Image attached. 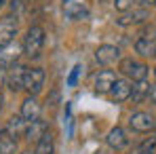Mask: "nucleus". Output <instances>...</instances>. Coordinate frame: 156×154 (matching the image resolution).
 Instances as JSON below:
<instances>
[{
	"mask_svg": "<svg viewBox=\"0 0 156 154\" xmlns=\"http://www.w3.org/2000/svg\"><path fill=\"white\" fill-rule=\"evenodd\" d=\"M42 47H44V30L40 26H32L26 32V38H23V53L27 57L36 59L42 51Z\"/></svg>",
	"mask_w": 156,
	"mask_h": 154,
	"instance_id": "1",
	"label": "nucleus"
},
{
	"mask_svg": "<svg viewBox=\"0 0 156 154\" xmlns=\"http://www.w3.org/2000/svg\"><path fill=\"white\" fill-rule=\"evenodd\" d=\"M120 72L125 76H129L133 82H139V80H146L148 78V66L146 63H139L135 59H122L120 61Z\"/></svg>",
	"mask_w": 156,
	"mask_h": 154,
	"instance_id": "2",
	"label": "nucleus"
},
{
	"mask_svg": "<svg viewBox=\"0 0 156 154\" xmlns=\"http://www.w3.org/2000/svg\"><path fill=\"white\" fill-rule=\"evenodd\" d=\"M42 84H44V70L42 68H27L23 89L30 95H38L40 89H42Z\"/></svg>",
	"mask_w": 156,
	"mask_h": 154,
	"instance_id": "3",
	"label": "nucleus"
},
{
	"mask_svg": "<svg viewBox=\"0 0 156 154\" xmlns=\"http://www.w3.org/2000/svg\"><path fill=\"white\" fill-rule=\"evenodd\" d=\"M26 72L27 68L26 66H21V63H15L13 68H9V74H6V87L11 89V91H21L23 89V84H26Z\"/></svg>",
	"mask_w": 156,
	"mask_h": 154,
	"instance_id": "4",
	"label": "nucleus"
},
{
	"mask_svg": "<svg viewBox=\"0 0 156 154\" xmlns=\"http://www.w3.org/2000/svg\"><path fill=\"white\" fill-rule=\"evenodd\" d=\"M129 125L133 131H139V133H148V131H152L156 127L154 116L150 112H135V114H131Z\"/></svg>",
	"mask_w": 156,
	"mask_h": 154,
	"instance_id": "5",
	"label": "nucleus"
},
{
	"mask_svg": "<svg viewBox=\"0 0 156 154\" xmlns=\"http://www.w3.org/2000/svg\"><path fill=\"white\" fill-rule=\"evenodd\" d=\"M15 36H17V21H15V17L13 15L2 17L0 19V47L11 45L15 40Z\"/></svg>",
	"mask_w": 156,
	"mask_h": 154,
	"instance_id": "6",
	"label": "nucleus"
},
{
	"mask_svg": "<svg viewBox=\"0 0 156 154\" xmlns=\"http://www.w3.org/2000/svg\"><path fill=\"white\" fill-rule=\"evenodd\" d=\"M19 55H21V49H19V45H15V42L6 45V47H0V68H2V70L13 68V66L17 63Z\"/></svg>",
	"mask_w": 156,
	"mask_h": 154,
	"instance_id": "7",
	"label": "nucleus"
},
{
	"mask_svg": "<svg viewBox=\"0 0 156 154\" xmlns=\"http://www.w3.org/2000/svg\"><path fill=\"white\" fill-rule=\"evenodd\" d=\"M95 59L101 63V66H110L114 61L120 59V49L114 47V45H101L97 51H95Z\"/></svg>",
	"mask_w": 156,
	"mask_h": 154,
	"instance_id": "8",
	"label": "nucleus"
},
{
	"mask_svg": "<svg viewBox=\"0 0 156 154\" xmlns=\"http://www.w3.org/2000/svg\"><path fill=\"white\" fill-rule=\"evenodd\" d=\"M148 17H150V15H148L146 9H133V11L122 13V15L116 19V23H118V26H137V23H144Z\"/></svg>",
	"mask_w": 156,
	"mask_h": 154,
	"instance_id": "9",
	"label": "nucleus"
},
{
	"mask_svg": "<svg viewBox=\"0 0 156 154\" xmlns=\"http://www.w3.org/2000/svg\"><path fill=\"white\" fill-rule=\"evenodd\" d=\"M26 129H27V120L21 114H15V116L9 118V123H6V127H4V133L11 135L13 139H17V137L26 135Z\"/></svg>",
	"mask_w": 156,
	"mask_h": 154,
	"instance_id": "10",
	"label": "nucleus"
},
{
	"mask_svg": "<svg viewBox=\"0 0 156 154\" xmlns=\"http://www.w3.org/2000/svg\"><path fill=\"white\" fill-rule=\"evenodd\" d=\"M40 103L36 99V95H27L26 102L21 103V116L26 118L27 123H32V120H36V118H40Z\"/></svg>",
	"mask_w": 156,
	"mask_h": 154,
	"instance_id": "11",
	"label": "nucleus"
},
{
	"mask_svg": "<svg viewBox=\"0 0 156 154\" xmlns=\"http://www.w3.org/2000/svg\"><path fill=\"white\" fill-rule=\"evenodd\" d=\"M131 91H133V87H131L127 80H122V78H116V82H114V87H112V102L120 103V102H127L131 99Z\"/></svg>",
	"mask_w": 156,
	"mask_h": 154,
	"instance_id": "12",
	"label": "nucleus"
},
{
	"mask_svg": "<svg viewBox=\"0 0 156 154\" xmlns=\"http://www.w3.org/2000/svg\"><path fill=\"white\" fill-rule=\"evenodd\" d=\"M105 141H108V146H110L112 150H122V148H125V146L129 144V139H127V133H125V129H120V127L110 129V133H108Z\"/></svg>",
	"mask_w": 156,
	"mask_h": 154,
	"instance_id": "13",
	"label": "nucleus"
},
{
	"mask_svg": "<svg viewBox=\"0 0 156 154\" xmlns=\"http://www.w3.org/2000/svg\"><path fill=\"white\" fill-rule=\"evenodd\" d=\"M47 133H49V131H47V123H44V120H40V118H36V120L27 123L26 139H30V141H40Z\"/></svg>",
	"mask_w": 156,
	"mask_h": 154,
	"instance_id": "14",
	"label": "nucleus"
},
{
	"mask_svg": "<svg viewBox=\"0 0 156 154\" xmlns=\"http://www.w3.org/2000/svg\"><path fill=\"white\" fill-rule=\"evenodd\" d=\"M114 82H116L114 72H110V70H101V72L95 76V91H97V93H108V91H112Z\"/></svg>",
	"mask_w": 156,
	"mask_h": 154,
	"instance_id": "15",
	"label": "nucleus"
},
{
	"mask_svg": "<svg viewBox=\"0 0 156 154\" xmlns=\"http://www.w3.org/2000/svg\"><path fill=\"white\" fill-rule=\"evenodd\" d=\"M89 15V9L82 4V2H66V17L72 19V21H78V19H84Z\"/></svg>",
	"mask_w": 156,
	"mask_h": 154,
	"instance_id": "16",
	"label": "nucleus"
},
{
	"mask_svg": "<svg viewBox=\"0 0 156 154\" xmlns=\"http://www.w3.org/2000/svg\"><path fill=\"white\" fill-rule=\"evenodd\" d=\"M150 82L148 80H139V82H133V91H131V99L133 103H141L146 97H150Z\"/></svg>",
	"mask_w": 156,
	"mask_h": 154,
	"instance_id": "17",
	"label": "nucleus"
},
{
	"mask_svg": "<svg viewBox=\"0 0 156 154\" xmlns=\"http://www.w3.org/2000/svg\"><path fill=\"white\" fill-rule=\"evenodd\" d=\"M135 51L139 53L141 57H154V55H156V42L148 40V38H137V42H135Z\"/></svg>",
	"mask_w": 156,
	"mask_h": 154,
	"instance_id": "18",
	"label": "nucleus"
},
{
	"mask_svg": "<svg viewBox=\"0 0 156 154\" xmlns=\"http://www.w3.org/2000/svg\"><path fill=\"white\" fill-rule=\"evenodd\" d=\"M17 152V139L6 135L4 131L0 133V154H15Z\"/></svg>",
	"mask_w": 156,
	"mask_h": 154,
	"instance_id": "19",
	"label": "nucleus"
},
{
	"mask_svg": "<svg viewBox=\"0 0 156 154\" xmlns=\"http://www.w3.org/2000/svg\"><path fill=\"white\" fill-rule=\"evenodd\" d=\"M55 150V146H53V137L51 133H47L40 141H36V148H34V152L32 154H53Z\"/></svg>",
	"mask_w": 156,
	"mask_h": 154,
	"instance_id": "20",
	"label": "nucleus"
},
{
	"mask_svg": "<svg viewBox=\"0 0 156 154\" xmlns=\"http://www.w3.org/2000/svg\"><path fill=\"white\" fill-rule=\"evenodd\" d=\"M154 148H156V137H150V139H146L144 144H139L133 154H154Z\"/></svg>",
	"mask_w": 156,
	"mask_h": 154,
	"instance_id": "21",
	"label": "nucleus"
},
{
	"mask_svg": "<svg viewBox=\"0 0 156 154\" xmlns=\"http://www.w3.org/2000/svg\"><path fill=\"white\" fill-rule=\"evenodd\" d=\"M11 15L19 19L23 15V0H11Z\"/></svg>",
	"mask_w": 156,
	"mask_h": 154,
	"instance_id": "22",
	"label": "nucleus"
},
{
	"mask_svg": "<svg viewBox=\"0 0 156 154\" xmlns=\"http://www.w3.org/2000/svg\"><path fill=\"white\" fill-rule=\"evenodd\" d=\"M131 6H133V0H114V9L120 11V13L131 11Z\"/></svg>",
	"mask_w": 156,
	"mask_h": 154,
	"instance_id": "23",
	"label": "nucleus"
},
{
	"mask_svg": "<svg viewBox=\"0 0 156 154\" xmlns=\"http://www.w3.org/2000/svg\"><path fill=\"white\" fill-rule=\"evenodd\" d=\"M80 72H82V68H80V66H74V68H72V72H70V76H68V87H76Z\"/></svg>",
	"mask_w": 156,
	"mask_h": 154,
	"instance_id": "24",
	"label": "nucleus"
},
{
	"mask_svg": "<svg viewBox=\"0 0 156 154\" xmlns=\"http://www.w3.org/2000/svg\"><path fill=\"white\" fill-rule=\"evenodd\" d=\"M141 38H148V40H152V42H156V26H148L146 30H144Z\"/></svg>",
	"mask_w": 156,
	"mask_h": 154,
	"instance_id": "25",
	"label": "nucleus"
},
{
	"mask_svg": "<svg viewBox=\"0 0 156 154\" xmlns=\"http://www.w3.org/2000/svg\"><path fill=\"white\" fill-rule=\"evenodd\" d=\"M150 99H152V102L156 103V84L152 87V91H150Z\"/></svg>",
	"mask_w": 156,
	"mask_h": 154,
	"instance_id": "26",
	"label": "nucleus"
},
{
	"mask_svg": "<svg viewBox=\"0 0 156 154\" xmlns=\"http://www.w3.org/2000/svg\"><path fill=\"white\" fill-rule=\"evenodd\" d=\"M4 80H6V74H4V70L0 68V87H2V82H4Z\"/></svg>",
	"mask_w": 156,
	"mask_h": 154,
	"instance_id": "27",
	"label": "nucleus"
},
{
	"mask_svg": "<svg viewBox=\"0 0 156 154\" xmlns=\"http://www.w3.org/2000/svg\"><path fill=\"white\" fill-rule=\"evenodd\" d=\"M141 4H146V6L148 4H156V0H141Z\"/></svg>",
	"mask_w": 156,
	"mask_h": 154,
	"instance_id": "28",
	"label": "nucleus"
},
{
	"mask_svg": "<svg viewBox=\"0 0 156 154\" xmlns=\"http://www.w3.org/2000/svg\"><path fill=\"white\" fill-rule=\"evenodd\" d=\"M0 108H2V95H0Z\"/></svg>",
	"mask_w": 156,
	"mask_h": 154,
	"instance_id": "29",
	"label": "nucleus"
},
{
	"mask_svg": "<svg viewBox=\"0 0 156 154\" xmlns=\"http://www.w3.org/2000/svg\"><path fill=\"white\" fill-rule=\"evenodd\" d=\"M2 4H4V0H0V6H2Z\"/></svg>",
	"mask_w": 156,
	"mask_h": 154,
	"instance_id": "30",
	"label": "nucleus"
},
{
	"mask_svg": "<svg viewBox=\"0 0 156 154\" xmlns=\"http://www.w3.org/2000/svg\"><path fill=\"white\" fill-rule=\"evenodd\" d=\"M63 2H72V0H63Z\"/></svg>",
	"mask_w": 156,
	"mask_h": 154,
	"instance_id": "31",
	"label": "nucleus"
},
{
	"mask_svg": "<svg viewBox=\"0 0 156 154\" xmlns=\"http://www.w3.org/2000/svg\"><path fill=\"white\" fill-rule=\"evenodd\" d=\"M23 154H32V152H23Z\"/></svg>",
	"mask_w": 156,
	"mask_h": 154,
	"instance_id": "32",
	"label": "nucleus"
},
{
	"mask_svg": "<svg viewBox=\"0 0 156 154\" xmlns=\"http://www.w3.org/2000/svg\"><path fill=\"white\" fill-rule=\"evenodd\" d=\"M0 133H2V131H0Z\"/></svg>",
	"mask_w": 156,
	"mask_h": 154,
	"instance_id": "33",
	"label": "nucleus"
},
{
	"mask_svg": "<svg viewBox=\"0 0 156 154\" xmlns=\"http://www.w3.org/2000/svg\"><path fill=\"white\" fill-rule=\"evenodd\" d=\"M154 72H156V70H154Z\"/></svg>",
	"mask_w": 156,
	"mask_h": 154,
	"instance_id": "34",
	"label": "nucleus"
}]
</instances>
